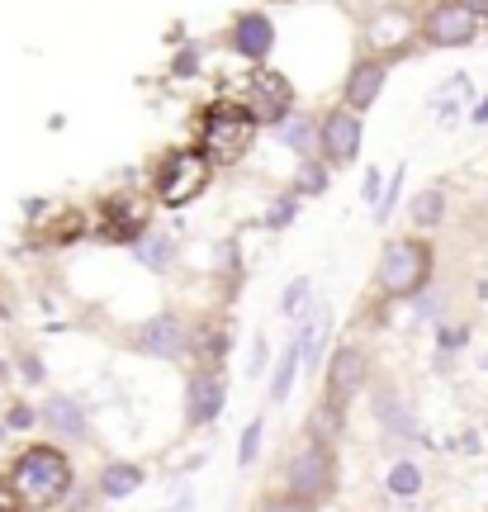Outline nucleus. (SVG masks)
<instances>
[{
    "instance_id": "obj_1",
    "label": "nucleus",
    "mask_w": 488,
    "mask_h": 512,
    "mask_svg": "<svg viewBox=\"0 0 488 512\" xmlns=\"http://www.w3.org/2000/svg\"><path fill=\"white\" fill-rule=\"evenodd\" d=\"M10 484L19 489V498L34 512L62 508L76 494V465L57 441H34L10 460Z\"/></svg>"
},
{
    "instance_id": "obj_2",
    "label": "nucleus",
    "mask_w": 488,
    "mask_h": 512,
    "mask_svg": "<svg viewBox=\"0 0 488 512\" xmlns=\"http://www.w3.org/2000/svg\"><path fill=\"white\" fill-rule=\"evenodd\" d=\"M432 271H436V252H432V242H427V233L384 242L380 261H375V294H380L384 304L417 299V294L432 285Z\"/></svg>"
},
{
    "instance_id": "obj_3",
    "label": "nucleus",
    "mask_w": 488,
    "mask_h": 512,
    "mask_svg": "<svg viewBox=\"0 0 488 512\" xmlns=\"http://www.w3.org/2000/svg\"><path fill=\"white\" fill-rule=\"evenodd\" d=\"M256 133L261 124L237 100H209L195 119V147L214 166H237L256 147Z\"/></svg>"
},
{
    "instance_id": "obj_4",
    "label": "nucleus",
    "mask_w": 488,
    "mask_h": 512,
    "mask_svg": "<svg viewBox=\"0 0 488 512\" xmlns=\"http://www.w3.org/2000/svg\"><path fill=\"white\" fill-rule=\"evenodd\" d=\"M214 171L218 166L209 162L195 143L166 147L162 157H157V166H152L147 190H152V200L162 204V209H185V204H195L199 195L214 185Z\"/></svg>"
},
{
    "instance_id": "obj_5",
    "label": "nucleus",
    "mask_w": 488,
    "mask_h": 512,
    "mask_svg": "<svg viewBox=\"0 0 488 512\" xmlns=\"http://www.w3.org/2000/svg\"><path fill=\"white\" fill-rule=\"evenodd\" d=\"M285 494L308 508H323L337 498V451L318 437H304L285 460Z\"/></svg>"
},
{
    "instance_id": "obj_6",
    "label": "nucleus",
    "mask_w": 488,
    "mask_h": 512,
    "mask_svg": "<svg viewBox=\"0 0 488 512\" xmlns=\"http://www.w3.org/2000/svg\"><path fill=\"white\" fill-rule=\"evenodd\" d=\"M242 110L252 114L261 128H275L285 124L294 110H299V100H294V86L290 76H280L275 67H252V72L242 76V86H237L233 95Z\"/></svg>"
},
{
    "instance_id": "obj_7",
    "label": "nucleus",
    "mask_w": 488,
    "mask_h": 512,
    "mask_svg": "<svg viewBox=\"0 0 488 512\" xmlns=\"http://www.w3.org/2000/svg\"><path fill=\"white\" fill-rule=\"evenodd\" d=\"M488 19L474 10L470 0H436L427 15L417 19V38L427 48H470Z\"/></svg>"
},
{
    "instance_id": "obj_8",
    "label": "nucleus",
    "mask_w": 488,
    "mask_h": 512,
    "mask_svg": "<svg viewBox=\"0 0 488 512\" xmlns=\"http://www.w3.org/2000/svg\"><path fill=\"white\" fill-rule=\"evenodd\" d=\"M361 147H365V114L346 110V105H332V110L318 114V157L332 171H346V166L361 162Z\"/></svg>"
},
{
    "instance_id": "obj_9",
    "label": "nucleus",
    "mask_w": 488,
    "mask_h": 512,
    "mask_svg": "<svg viewBox=\"0 0 488 512\" xmlns=\"http://www.w3.org/2000/svg\"><path fill=\"white\" fill-rule=\"evenodd\" d=\"M152 190L147 195H133V190H114L105 204H100V214H95V228H100V238L114 242V247H133V242L143 238L147 228H152Z\"/></svg>"
},
{
    "instance_id": "obj_10",
    "label": "nucleus",
    "mask_w": 488,
    "mask_h": 512,
    "mask_svg": "<svg viewBox=\"0 0 488 512\" xmlns=\"http://www.w3.org/2000/svg\"><path fill=\"white\" fill-rule=\"evenodd\" d=\"M417 38V19L403 10V5H380L361 19V53L365 57H384V62H398V57L413 48Z\"/></svg>"
},
{
    "instance_id": "obj_11",
    "label": "nucleus",
    "mask_w": 488,
    "mask_h": 512,
    "mask_svg": "<svg viewBox=\"0 0 488 512\" xmlns=\"http://www.w3.org/2000/svg\"><path fill=\"white\" fill-rule=\"evenodd\" d=\"M128 347L138 351V356H152V361H185V351H190V323L176 309H162L157 318H147L143 328L128 332Z\"/></svg>"
},
{
    "instance_id": "obj_12",
    "label": "nucleus",
    "mask_w": 488,
    "mask_h": 512,
    "mask_svg": "<svg viewBox=\"0 0 488 512\" xmlns=\"http://www.w3.org/2000/svg\"><path fill=\"white\" fill-rule=\"evenodd\" d=\"M365 384H370V356H365V347L361 342H337L323 366V399L351 408V399L361 394Z\"/></svg>"
},
{
    "instance_id": "obj_13",
    "label": "nucleus",
    "mask_w": 488,
    "mask_h": 512,
    "mask_svg": "<svg viewBox=\"0 0 488 512\" xmlns=\"http://www.w3.org/2000/svg\"><path fill=\"white\" fill-rule=\"evenodd\" d=\"M223 408H228V375H223V370L195 366L190 380H185V427H190V432H204V427L218 422Z\"/></svg>"
},
{
    "instance_id": "obj_14",
    "label": "nucleus",
    "mask_w": 488,
    "mask_h": 512,
    "mask_svg": "<svg viewBox=\"0 0 488 512\" xmlns=\"http://www.w3.org/2000/svg\"><path fill=\"white\" fill-rule=\"evenodd\" d=\"M389 67H394V62H384V57H365V53L356 57L342 76V105L346 110H356V114L375 110L384 86H389Z\"/></svg>"
},
{
    "instance_id": "obj_15",
    "label": "nucleus",
    "mask_w": 488,
    "mask_h": 512,
    "mask_svg": "<svg viewBox=\"0 0 488 512\" xmlns=\"http://www.w3.org/2000/svg\"><path fill=\"white\" fill-rule=\"evenodd\" d=\"M228 53L242 57V62H266L275 53V19L266 10H237L233 24H228Z\"/></svg>"
},
{
    "instance_id": "obj_16",
    "label": "nucleus",
    "mask_w": 488,
    "mask_h": 512,
    "mask_svg": "<svg viewBox=\"0 0 488 512\" xmlns=\"http://www.w3.org/2000/svg\"><path fill=\"white\" fill-rule=\"evenodd\" d=\"M228 351H233V323L223 313H204L190 323V361L204 370H223L228 366Z\"/></svg>"
},
{
    "instance_id": "obj_17",
    "label": "nucleus",
    "mask_w": 488,
    "mask_h": 512,
    "mask_svg": "<svg viewBox=\"0 0 488 512\" xmlns=\"http://www.w3.org/2000/svg\"><path fill=\"white\" fill-rule=\"evenodd\" d=\"M332 309L327 304H313V309L299 318V328H294V342H299V356H304V370H323L327 356H332Z\"/></svg>"
},
{
    "instance_id": "obj_18",
    "label": "nucleus",
    "mask_w": 488,
    "mask_h": 512,
    "mask_svg": "<svg viewBox=\"0 0 488 512\" xmlns=\"http://www.w3.org/2000/svg\"><path fill=\"white\" fill-rule=\"evenodd\" d=\"M38 422L62 441H81L91 437V422H86V408L72 399V394H48V399L38 403Z\"/></svg>"
},
{
    "instance_id": "obj_19",
    "label": "nucleus",
    "mask_w": 488,
    "mask_h": 512,
    "mask_svg": "<svg viewBox=\"0 0 488 512\" xmlns=\"http://www.w3.org/2000/svg\"><path fill=\"white\" fill-rule=\"evenodd\" d=\"M143 484H147V470L138 460H109L105 470L95 475V494L109 498V503H119V498H133Z\"/></svg>"
},
{
    "instance_id": "obj_20",
    "label": "nucleus",
    "mask_w": 488,
    "mask_h": 512,
    "mask_svg": "<svg viewBox=\"0 0 488 512\" xmlns=\"http://www.w3.org/2000/svg\"><path fill=\"white\" fill-rule=\"evenodd\" d=\"M271 138L280 147H290L299 162H304V157H318V114H313V110H294L285 124L271 128Z\"/></svg>"
},
{
    "instance_id": "obj_21",
    "label": "nucleus",
    "mask_w": 488,
    "mask_h": 512,
    "mask_svg": "<svg viewBox=\"0 0 488 512\" xmlns=\"http://www.w3.org/2000/svg\"><path fill=\"white\" fill-rule=\"evenodd\" d=\"M375 422H380L384 432H398V437H413L417 422L408 413V399L398 394V384H375Z\"/></svg>"
},
{
    "instance_id": "obj_22",
    "label": "nucleus",
    "mask_w": 488,
    "mask_h": 512,
    "mask_svg": "<svg viewBox=\"0 0 488 512\" xmlns=\"http://www.w3.org/2000/svg\"><path fill=\"white\" fill-rule=\"evenodd\" d=\"M299 370H304V356H299V342H290V347L280 351L275 370H271V384H266V408H280V403L290 399L294 380H299Z\"/></svg>"
},
{
    "instance_id": "obj_23",
    "label": "nucleus",
    "mask_w": 488,
    "mask_h": 512,
    "mask_svg": "<svg viewBox=\"0 0 488 512\" xmlns=\"http://www.w3.org/2000/svg\"><path fill=\"white\" fill-rule=\"evenodd\" d=\"M408 223H413L417 233H432L446 223V190L441 185H427V190H417L413 200H408Z\"/></svg>"
},
{
    "instance_id": "obj_24",
    "label": "nucleus",
    "mask_w": 488,
    "mask_h": 512,
    "mask_svg": "<svg viewBox=\"0 0 488 512\" xmlns=\"http://www.w3.org/2000/svg\"><path fill=\"white\" fill-rule=\"evenodd\" d=\"M342 432H346V408L342 403H332V399L313 403V413H308V422H304V437H318V441H327V446H337Z\"/></svg>"
},
{
    "instance_id": "obj_25",
    "label": "nucleus",
    "mask_w": 488,
    "mask_h": 512,
    "mask_svg": "<svg viewBox=\"0 0 488 512\" xmlns=\"http://www.w3.org/2000/svg\"><path fill=\"white\" fill-rule=\"evenodd\" d=\"M133 252H138V261H143L147 271H171L176 266V242L166 238V233H157V228H147L143 238L133 242Z\"/></svg>"
},
{
    "instance_id": "obj_26",
    "label": "nucleus",
    "mask_w": 488,
    "mask_h": 512,
    "mask_svg": "<svg viewBox=\"0 0 488 512\" xmlns=\"http://www.w3.org/2000/svg\"><path fill=\"white\" fill-rule=\"evenodd\" d=\"M327 185H332V166L323 162V157H304L299 162V171H294V195L299 200H318V195H327Z\"/></svg>"
},
{
    "instance_id": "obj_27",
    "label": "nucleus",
    "mask_w": 488,
    "mask_h": 512,
    "mask_svg": "<svg viewBox=\"0 0 488 512\" xmlns=\"http://www.w3.org/2000/svg\"><path fill=\"white\" fill-rule=\"evenodd\" d=\"M313 304H318V290H313V280H308V275H299V280H290V285H285V294H280V318L299 323Z\"/></svg>"
},
{
    "instance_id": "obj_28",
    "label": "nucleus",
    "mask_w": 488,
    "mask_h": 512,
    "mask_svg": "<svg viewBox=\"0 0 488 512\" xmlns=\"http://www.w3.org/2000/svg\"><path fill=\"white\" fill-rule=\"evenodd\" d=\"M384 489H389L394 498H417L422 494V465H413V460H394L389 475H384Z\"/></svg>"
},
{
    "instance_id": "obj_29",
    "label": "nucleus",
    "mask_w": 488,
    "mask_h": 512,
    "mask_svg": "<svg viewBox=\"0 0 488 512\" xmlns=\"http://www.w3.org/2000/svg\"><path fill=\"white\" fill-rule=\"evenodd\" d=\"M261 446H266V418H252L242 427V437H237V465L252 470L256 460H261Z\"/></svg>"
},
{
    "instance_id": "obj_30",
    "label": "nucleus",
    "mask_w": 488,
    "mask_h": 512,
    "mask_svg": "<svg viewBox=\"0 0 488 512\" xmlns=\"http://www.w3.org/2000/svg\"><path fill=\"white\" fill-rule=\"evenodd\" d=\"M299 209H304V200L294 195V190H280L271 204H266V228L271 233H280V228H290L294 219H299Z\"/></svg>"
},
{
    "instance_id": "obj_31",
    "label": "nucleus",
    "mask_w": 488,
    "mask_h": 512,
    "mask_svg": "<svg viewBox=\"0 0 488 512\" xmlns=\"http://www.w3.org/2000/svg\"><path fill=\"white\" fill-rule=\"evenodd\" d=\"M403 181H408V166H394V176L384 181V195H380V204H375V223L394 219V204H398V195H403Z\"/></svg>"
},
{
    "instance_id": "obj_32",
    "label": "nucleus",
    "mask_w": 488,
    "mask_h": 512,
    "mask_svg": "<svg viewBox=\"0 0 488 512\" xmlns=\"http://www.w3.org/2000/svg\"><path fill=\"white\" fill-rule=\"evenodd\" d=\"M252 512H313V508H308V503H299L294 494H285V489H280V494H261V498H256Z\"/></svg>"
},
{
    "instance_id": "obj_33",
    "label": "nucleus",
    "mask_w": 488,
    "mask_h": 512,
    "mask_svg": "<svg viewBox=\"0 0 488 512\" xmlns=\"http://www.w3.org/2000/svg\"><path fill=\"white\" fill-rule=\"evenodd\" d=\"M0 512H29V503L19 498V489L10 484V475H0Z\"/></svg>"
},
{
    "instance_id": "obj_34",
    "label": "nucleus",
    "mask_w": 488,
    "mask_h": 512,
    "mask_svg": "<svg viewBox=\"0 0 488 512\" xmlns=\"http://www.w3.org/2000/svg\"><path fill=\"white\" fill-rule=\"evenodd\" d=\"M171 72H176V76H195V72H199V48H195V43L176 53V62H171Z\"/></svg>"
},
{
    "instance_id": "obj_35",
    "label": "nucleus",
    "mask_w": 488,
    "mask_h": 512,
    "mask_svg": "<svg viewBox=\"0 0 488 512\" xmlns=\"http://www.w3.org/2000/svg\"><path fill=\"white\" fill-rule=\"evenodd\" d=\"M361 195L370 204H380V195H384V171H375V166H370V171H365V185H361Z\"/></svg>"
},
{
    "instance_id": "obj_36",
    "label": "nucleus",
    "mask_w": 488,
    "mask_h": 512,
    "mask_svg": "<svg viewBox=\"0 0 488 512\" xmlns=\"http://www.w3.org/2000/svg\"><path fill=\"white\" fill-rule=\"evenodd\" d=\"M10 427H34L38 422V408H29V403H10Z\"/></svg>"
},
{
    "instance_id": "obj_37",
    "label": "nucleus",
    "mask_w": 488,
    "mask_h": 512,
    "mask_svg": "<svg viewBox=\"0 0 488 512\" xmlns=\"http://www.w3.org/2000/svg\"><path fill=\"white\" fill-rule=\"evenodd\" d=\"M441 347H465V328H441Z\"/></svg>"
},
{
    "instance_id": "obj_38",
    "label": "nucleus",
    "mask_w": 488,
    "mask_h": 512,
    "mask_svg": "<svg viewBox=\"0 0 488 512\" xmlns=\"http://www.w3.org/2000/svg\"><path fill=\"white\" fill-rule=\"evenodd\" d=\"M266 370V342L256 337V347H252V375H261Z\"/></svg>"
},
{
    "instance_id": "obj_39",
    "label": "nucleus",
    "mask_w": 488,
    "mask_h": 512,
    "mask_svg": "<svg viewBox=\"0 0 488 512\" xmlns=\"http://www.w3.org/2000/svg\"><path fill=\"white\" fill-rule=\"evenodd\" d=\"M470 119H474V124H488V95H484V100H479V105L470 110Z\"/></svg>"
},
{
    "instance_id": "obj_40",
    "label": "nucleus",
    "mask_w": 488,
    "mask_h": 512,
    "mask_svg": "<svg viewBox=\"0 0 488 512\" xmlns=\"http://www.w3.org/2000/svg\"><path fill=\"white\" fill-rule=\"evenodd\" d=\"M190 508H195V494H181L176 503H171V512H190Z\"/></svg>"
},
{
    "instance_id": "obj_41",
    "label": "nucleus",
    "mask_w": 488,
    "mask_h": 512,
    "mask_svg": "<svg viewBox=\"0 0 488 512\" xmlns=\"http://www.w3.org/2000/svg\"><path fill=\"white\" fill-rule=\"evenodd\" d=\"M29 512H34V508H29Z\"/></svg>"
}]
</instances>
